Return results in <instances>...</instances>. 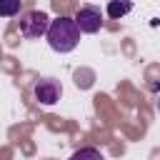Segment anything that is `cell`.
<instances>
[{"label":"cell","mask_w":160,"mask_h":160,"mask_svg":"<svg viewBox=\"0 0 160 160\" xmlns=\"http://www.w3.org/2000/svg\"><path fill=\"white\" fill-rule=\"evenodd\" d=\"M45 38L55 52H70L80 42V30L75 28L72 18H55V20H50Z\"/></svg>","instance_id":"cell-1"},{"label":"cell","mask_w":160,"mask_h":160,"mask_svg":"<svg viewBox=\"0 0 160 160\" xmlns=\"http://www.w3.org/2000/svg\"><path fill=\"white\" fill-rule=\"evenodd\" d=\"M48 25H50V18L48 12L42 10H28L20 20H18V32L28 40H38L48 32Z\"/></svg>","instance_id":"cell-2"},{"label":"cell","mask_w":160,"mask_h":160,"mask_svg":"<svg viewBox=\"0 0 160 160\" xmlns=\"http://www.w3.org/2000/svg\"><path fill=\"white\" fill-rule=\"evenodd\" d=\"M72 22H75V28H78L80 32L95 35V32L102 28V12H100V8H95V5H82V8L75 12Z\"/></svg>","instance_id":"cell-3"},{"label":"cell","mask_w":160,"mask_h":160,"mask_svg":"<svg viewBox=\"0 0 160 160\" xmlns=\"http://www.w3.org/2000/svg\"><path fill=\"white\" fill-rule=\"evenodd\" d=\"M35 100L40 102V105H55L58 100H60V95H62V88H60V82L58 80H52V78H42L38 85H35Z\"/></svg>","instance_id":"cell-4"},{"label":"cell","mask_w":160,"mask_h":160,"mask_svg":"<svg viewBox=\"0 0 160 160\" xmlns=\"http://www.w3.org/2000/svg\"><path fill=\"white\" fill-rule=\"evenodd\" d=\"M130 10H132V2H130V0H110V2H108V15H110L112 20L125 18Z\"/></svg>","instance_id":"cell-5"},{"label":"cell","mask_w":160,"mask_h":160,"mask_svg":"<svg viewBox=\"0 0 160 160\" xmlns=\"http://www.w3.org/2000/svg\"><path fill=\"white\" fill-rule=\"evenodd\" d=\"M70 160H105V158H102V152L95 150V148H80V150H75V152L70 155Z\"/></svg>","instance_id":"cell-6"},{"label":"cell","mask_w":160,"mask_h":160,"mask_svg":"<svg viewBox=\"0 0 160 160\" xmlns=\"http://www.w3.org/2000/svg\"><path fill=\"white\" fill-rule=\"evenodd\" d=\"M20 12V0H0V15L2 18H12Z\"/></svg>","instance_id":"cell-7"}]
</instances>
